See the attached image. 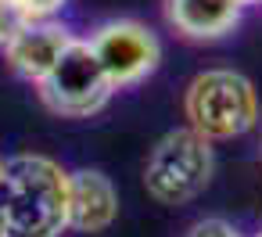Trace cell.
Returning <instances> with one entry per match:
<instances>
[{"label": "cell", "mask_w": 262, "mask_h": 237, "mask_svg": "<svg viewBox=\"0 0 262 237\" xmlns=\"http://www.w3.org/2000/svg\"><path fill=\"white\" fill-rule=\"evenodd\" d=\"M251 237H262V230H258V233H251Z\"/></svg>", "instance_id": "14"}, {"label": "cell", "mask_w": 262, "mask_h": 237, "mask_svg": "<svg viewBox=\"0 0 262 237\" xmlns=\"http://www.w3.org/2000/svg\"><path fill=\"white\" fill-rule=\"evenodd\" d=\"M26 26H29V22L22 18V11H18V8H11L8 0H0V51H4V47H8V44H11Z\"/></svg>", "instance_id": "10"}, {"label": "cell", "mask_w": 262, "mask_h": 237, "mask_svg": "<svg viewBox=\"0 0 262 237\" xmlns=\"http://www.w3.org/2000/svg\"><path fill=\"white\" fill-rule=\"evenodd\" d=\"M187 237H241V230L230 223V219H219V216H208V219H198Z\"/></svg>", "instance_id": "11"}, {"label": "cell", "mask_w": 262, "mask_h": 237, "mask_svg": "<svg viewBox=\"0 0 262 237\" xmlns=\"http://www.w3.org/2000/svg\"><path fill=\"white\" fill-rule=\"evenodd\" d=\"M0 208L8 237H61L69 233V169L36 151L4 158Z\"/></svg>", "instance_id": "1"}, {"label": "cell", "mask_w": 262, "mask_h": 237, "mask_svg": "<svg viewBox=\"0 0 262 237\" xmlns=\"http://www.w3.org/2000/svg\"><path fill=\"white\" fill-rule=\"evenodd\" d=\"M215 176V144L198 137L190 126L169 130L144 162V190L151 201L176 208L190 205L208 190Z\"/></svg>", "instance_id": "3"}, {"label": "cell", "mask_w": 262, "mask_h": 237, "mask_svg": "<svg viewBox=\"0 0 262 237\" xmlns=\"http://www.w3.org/2000/svg\"><path fill=\"white\" fill-rule=\"evenodd\" d=\"M119 219V190L101 169H69V230L104 233Z\"/></svg>", "instance_id": "7"}, {"label": "cell", "mask_w": 262, "mask_h": 237, "mask_svg": "<svg viewBox=\"0 0 262 237\" xmlns=\"http://www.w3.org/2000/svg\"><path fill=\"white\" fill-rule=\"evenodd\" d=\"M0 237H8V223H4V208H0Z\"/></svg>", "instance_id": "12"}, {"label": "cell", "mask_w": 262, "mask_h": 237, "mask_svg": "<svg viewBox=\"0 0 262 237\" xmlns=\"http://www.w3.org/2000/svg\"><path fill=\"white\" fill-rule=\"evenodd\" d=\"M262 104L255 83L226 65L201 69L183 90V126H190L208 144L237 140L258 126Z\"/></svg>", "instance_id": "2"}, {"label": "cell", "mask_w": 262, "mask_h": 237, "mask_svg": "<svg viewBox=\"0 0 262 237\" xmlns=\"http://www.w3.org/2000/svg\"><path fill=\"white\" fill-rule=\"evenodd\" d=\"M76 40V33L65 26V22H58V18H43V22H29L8 47H4V61H8V69L22 79V83H40L51 69H54V61L65 54V47Z\"/></svg>", "instance_id": "6"}, {"label": "cell", "mask_w": 262, "mask_h": 237, "mask_svg": "<svg viewBox=\"0 0 262 237\" xmlns=\"http://www.w3.org/2000/svg\"><path fill=\"white\" fill-rule=\"evenodd\" d=\"M241 0H165V22L176 29V36L194 44H212L230 36L244 18Z\"/></svg>", "instance_id": "8"}, {"label": "cell", "mask_w": 262, "mask_h": 237, "mask_svg": "<svg viewBox=\"0 0 262 237\" xmlns=\"http://www.w3.org/2000/svg\"><path fill=\"white\" fill-rule=\"evenodd\" d=\"M8 4L18 8L26 22H43V18H58L69 0H8Z\"/></svg>", "instance_id": "9"}, {"label": "cell", "mask_w": 262, "mask_h": 237, "mask_svg": "<svg viewBox=\"0 0 262 237\" xmlns=\"http://www.w3.org/2000/svg\"><path fill=\"white\" fill-rule=\"evenodd\" d=\"M0 176H4V155H0Z\"/></svg>", "instance_id": "13"}, {"label": "cell", "mask_w": 262, "mask_h": 237, "mask_svg": "<svg viewBox=\"0 0 262 237\" xmlns=\"http://www.w3.org/2000/svg\"><path fill=\"white\" fill-rule=\"evenodd\" d=\"M94 51L97 65L104 69L112 90H133L162 69L165 47L158 33L140 18H108L90 36H83Z\"/></svg>", "instance_id": "4"}, {"label": "cell", "mask_w": 262, "mask_h": 237, "mask_svg": "<svg viewBox=\"0 0 262 237\" xmlns=\"http://www.w3.org/2000/svg\"><path fill=\"white\" fill-rule=\"evenodd\" d=\"M36 94L61 119H90V115L104 112L108 101L115 97L104 69L97 65V58L83 36H76L65 47V54L54 61V69L36 83Z\"/></svg>", "instance_id": "5"}]
</instances>
